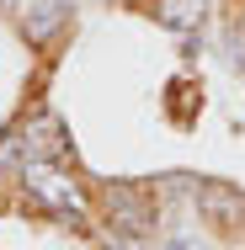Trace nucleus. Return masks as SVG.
Segmentation results:
<instances>
[{
  "instance_id": "nucleus-1",
  "label": "nucleus",
  "mask_w": 245,
  "mask_h": 250,
  "mask_svg": "<svg viewBox=\"0 0 245 250\" xmlns=\"http://www.w3.org/2000/svg\"><path fill=\"white\" fill-rule=\"evenodd\" d=\"M22 181H27V192L43 202L48 213H59V218H86V192L75 187V176L59 170V160H32V165H22Z\"/></svg>"
},
{
  "instance_id": "nucleus-2",
  "label": "nucleus",
  "mask_w": 245,
  "mask_h": 250,
  "mask_svg": "<svg viewBox=\"0 0 245 250\" xmlns=\"http://www.w3.org/2000/svg\"><path fill=\"white\" fill-rule=\"evenodd\" d=\"M101 218H107V229L112 234H123V240H149L155 234V202L144 192H134V187H112L107 202H101Z\"/></svg>"
},
{
  "instance_id": "nucleus-3",
  "label": "nucleus",
  "mask_w": 245,
  "mask_h": 250,
  "mask_svg": "<svg viewBox=\"0 0 245 250\" xmlns=\"http://www.w3.org/2000/svg\"><path fill=\"white\" fill-rule=\"evenodd\" d=\"M197 213L213 234H240L245 229V197L240 187H224V181H202L197 187Z\"/></svg>"
},
{
  "instance_id": "nucleus-4",
  "label": "nucleus",
  "mask_w": 245,
  "mask_h": 250,
  "mask_svg": "<svg viewBox=\"0 0 245 250\" xmlns=\"http://www.w3.org/2000/svg\"><path fill=\"white\" fill-rule=\"evenodd\" d=\"M69 16H75L69 0H32V5L22 11V32H27V43H48Z\"/></svg>"
},
{
  "instance_id": "nucleus-5",
  "label": "nucleus",
  "mask_w": 245,
  "mask_h": 250,
  "mask_svg": "<svg viewBox=\"0 0 245 250\" xmlns=\"http://www.w3.org/2000/svg\"><path fill=\"white\" fill-rule=\"evenodd\" d=\"M22 133H27V149H32V160H64V154H69V139H64V128H59L53 117L27 123ZM32 160H27V165H32Z\"/></svg>"
},
{
  "instance_id": "nucleus-6",
  "label": "nucleus",
  "mask_w": 245,
  "mask_h": 250,
  "mask_svg": "<svg viewBox=\"0 0 245 250\" xmlns=\"http://www.w3.org/2000/svg\"><path fill=\"white\" fill-rule=\"evenodd\" d=\"M155 16L171 32H197L208 21V0H155Z\"/></svg>"
},
{
  "instance_id": "nucleus-7",
  "label": "nucleus",
  "mask_w": 245,
  "mask_h": 250,
  "mask_svg": "<svg viewBox=\"0 0 245 250\" xmlns=\"http://www.w3.org/2000/svg\"><path fill=\"white\" fill-rule=\"evenodd\" d=\"M32 160V149H27V133L22 128H11L5 139H0V170H22Z\"/></svg>"
}]
</instances>
